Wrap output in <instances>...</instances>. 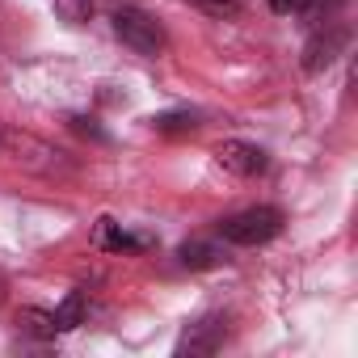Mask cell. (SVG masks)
Masks as SVG:
<instances>
[{
    "label": "cell",
    "instance_id": "cell-1",
    "mask_svg": "<svg viewBox=\"0 0 358 358\" xmlns=\"http://www.w3.org/2000/svg\"><path fill=\"white\" fill-rule=\"evenodd\" d=\"M114 34H118L122 47H131L135 55H148V59H156V55L169 47L164 26H160L148 9H139V5H122V9H114Z\"/></svg>",
    "mask_w": 358,
    "mask_h": 358
},
{
    "label": "cell",
    "instance_id": "cell-2",
    "mask_svg": "<svg viewBox=\"0 0 358 358\" xmlns=\"http://www.w3.org/2000/svg\"><path fill=\"white\" fill-rule=\"evenodd\" d=\"M278 232H282V211H278V207H249V211H241V215L220 220V236H224L228 245H245V249L266 245V241H274Z\"/></svg>",
    "mask_w": 358,
    "mask_h": 358
},
{
    "label": "cell",
    "instance_id": "cell-3",
    "mask_svg": "<svg viewBox=\"0 0 358 358\" xmlns=\"http://www.w3.org/2000/svg\"><path fill=\"white\" fill-rule=\"evenodd\" d=\"M0 156H9L13 164H26V169H34V173H55L64 152H51L47 143H38V139H30V135L5 131V135H0Z\"/></svg>",
    "mask_w": 358,
    "mask_h": 358
},
{
    "label": "cell",
    "instance_id": "cell-4",
    "mask_svg": "<svg viewBox=\"0 0 358 358\" xmlns=\"http://www.w3.org/2000/svg\"><path fill=\"white\" fill-rule=\"evenodd\" d=\"M345 43H350V30L345 26H337V22H329V26H320V30H312V38H308V47H303V72H324L341 51H345Z\"/></svg>",
    "mask_w": 358,
    "mask_h": 358
},
{
    "label": "cell",
    "instance_id": "cell-5",
    "mask_svg": "<svg viewBox=\"0 0 358 358\" xmlns=\"http://www.w3.org/2000/svg\"><path fill=\"white\" fill-rule=\"evenodd\" d=\"M215 160H220V169H228L232 177H262L266 164H270V156H266L257 143H245V139H224V143L215 148Z\"/></svg>",
    "mask_w": 358,
    "mask_h": 358
},
{
    "label": "cell",
    "instance_id": "cell-6",
    "mask_svg": "<svg viewBox=\"0 0 358 358\" xmlns=\"http://www.w3.org/2000/svg\"><path fill=\"white\" fill-rule=\"evenodd\" d=\"M224 337H228V324H224L220 316H203V320H194V324L182 333V341H177V354H190V358L215 354V350L224 345Z\"/></svg>",
    "mask_w": 358,
    "mask_h": 358
},
{
    "label": "cell",
    "instance_id": "cell-7",
    "mask_svg": "<svg viewBox=\"0 0 358 358\" xmlns=\"http://www.w3.org/2000/svg\"><path fill=\"white\" fill-rule=\"evenodd\" d=\"M93 245H97L101 253H127V249H148L152 241H148V236H127L122 224H114L110 215H101V220L93 224Z\"/></svg>",
    "mask_w": 358,
    "mask_h": 358
},
{
    "label": "cell",
    "instance_id": "cell-8",
    "mask_svg": "<svg viewBox=\"0 0 358 358\" xmlns=\"http://www.w3.org/2000/svg\"><path fill=\"white\" fill-rule=\"evenodd\" d=\"M156 135H194L199 131V114L194 110H164V114H152L148 118Z\"/></svg>",
    "mask_w": 358,
    "mask_h": 358
},
{
    "label": "cell",
    "instance_id": "cell-9",
    "mask_svg": "<svg viewBox=\"0 0 358 358\" xmlns=\"http://www.w3.org/2000/svg\"><path fill=\"white\" fill-rule=\"evenodd\" d=\"M177 257H182L186 270H211V266L224 262V253H220L211 241H186L182 249H177Z\"/></svg>",
    "mask_w": 358,
    "mask_h": 358
},
{
    "label": "cell",
    "instance_id": "cell-10",
    "mask_svg": "<svg viewBox=\"0 0 358 358\" xmlns=\"http://www.w3.org/2000/svg\"><path fill=\"white\" fill-rule=\"evenodd\" d=\"M85 316H89V299H85V291H68V299L55 308V329H59V333H72V329L85 324Z\"/></svg>",
    "mask_w": 358,
    "mask_h": 358
},
{
    "label": "cell",
    "instance_id": "cell-11",
    "mask_svg": "<svg viewBox=\"0 0 358 358\" xmlns=\"http://www.w3.org/2000/svg\"><path fill=\"white\" fill-rule=\"evenodd\" d=\"M17 324H22V333H30V337H38V341H51V337L59 333V329H55V312H43V308H22Z\"/></svg>",
    "mask_w": 358,
    "mask_h": 358
},
{
    "label": "cell",
    "instance_id": "cell-12",
    "mask_svg": "<svg viewBox=\"0 0 358 358\" xmlns=\"http://www.w3.org/2000/svg\"><path fill=\"white\" fill-rule=\"evenodd\" d=\"M337 9H341V0H299V5H295V13L303 17V26H308V30L329 26Z\"/></svg>",
    "mask_w": 358,
    "mask_h": 358
},
{
    "label": "cell",
    "instance_id": "cell-13",
    "mask_svg": "<svg viewBox=\"0 0 358 358\" xmlns=\"http://www.w3.org/2000/svg\"><path fill=\"white\" fill-rule=\"evenodd\" d=\"M190 5L203 9V13H211V17H236L245 9V0H190Z\"/></svg>",
    "mask_w": 358,
    "mask_h": 358
},
{
    "label": "cell",
    "instance_id": "cell-14",
    "mask_svg": "<svg viewBox=\"0 0 358 358\" xmlns=\"http://www.w3.org/2000/svg\"><path fill=\"white\" fill-rule=\"evenodd\" d=\"M72 131H76V135H89V139H97V143L110 139V135L97 127V118H85V114H72Z\"/></svg>",
    "mask_w": 358,
    "mask_h": 358
},
{
    "label": "cell",
    "instance_id": "cell-15",
    "mask_svg": "<svg viewBox=\"0 0 358 358\" xmlns=\"http://www.w3.org/2000/svg\"><path fill=\"white\" fill-rule=\"evenodd\" d=\"M266 5H270L278 17H287V13H295V5H299V0H266Z\"/></svg>",
    "mask_w": 358,
    "mask_h": 358
},
{
    "label": "cell",
    "instance_id": "cell-16",
    "mask_svg": "<svg viewBox=\"0 0 358 358\" xmlns=\"http://www.w3.org/2000/svg\"><path fill=\"white\" fill-rule=\"evenodd\" d=\"M5 291H9V282H5V274H0V303H5Z\"/></svg>",
    "mask_w": 358,
    "mask_h": 358
}]
</instances>
